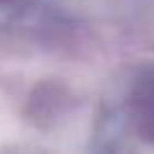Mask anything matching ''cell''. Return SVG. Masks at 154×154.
Returning a JSON list of instances; mask_svg holds the SVG:
<instances>
[{"mask_svg": "<svg viewBox=\"0 0 154 154\" xmlns=\"http://www.w3.org/2000/svg\"><path fill=\"white\" fill-rule=\"evenodd\" d=\"M131 106L140 136L154 143V68L145 70L136 82L131 93Z\"/></svg>", "mask_w": 154, "mask_h": 154, "instance_id": "obj_1", "label": "cell"}, {"mask_svg": "<svg viewBox=\"0 0 154 154\" xmlns=\"http://www.w3.org/2000/svg\"><path fill=\"white\" fill-rule=\"evenodd\" d=\"M14 2H18V0H0V5H14Z\"/></svg>", "mask_w": 154, "mask_h": 154, "instance_id": "obj_2", "label": "cell"}]
</instances>
